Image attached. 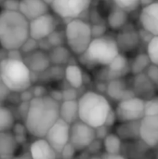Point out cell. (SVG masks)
<instances>
[{"label": "cell", "mask_w": 158, "mask_h": 159, "mask_svg": "<svg viewBox=\"0 0 158 159\" xmlns=\"http://www.w3.org/2000/svg\"><path fill=\"white\" fill-rule=\"evenodd\" d=\"M61 102L50 95L34 97L30 101L28 114L24 119L27 132L36 138H44L49 129L60 118Z\"/></svg>", "instance_id": "obj_1"}, {"label": "cell", "mask_w": 158, "mask_h": 159, "mask_svg": "<svg viewBox=\"0 0 158 159\" xmlns=\"http://www.w3.org/2000/svg\"><path fill=\"white\" fill-rule=\"evenodd\" d=\"M29 37V20L20 11H0V46L4 49L20 48Z\"/></svg>", "instance_id": "obj_2"}, {"label": "cell", "mask_w": 158, "mask_h": 159, "mask_svg": "<svg viewBox=\"0 0 158 159\" xmlns=\"http://www.w3.org/2000/svg\"><path fill=\"white\" fill-rule=\"evenodd\" d=\"M79 119L93 128L105 124L112 111L108 99L98 91H87L78 100Z\"/></svg>", "instance_id": "obj_3"}, {"label": "cell", "mask_w": 158, "mask_h": 159, "mask_svg": "<svg viewBox=\"0 0 158 159\" xmlns=\"http://www.w3.org/2000/svg\"><path fill=\"white\" fill-rule=\"evenodd\" d=\"M119 53L116 39L104 34L93 37L87 50L78 57L82 63L88 66H108Z\"/></svg>", "instance_id": "obj_4"}, {"label": "cell", "mask_w": 158, "mask_h": 159, "mask_svg": "<svg viewBox=\"0 0 158 159\" xmlns=\"http://www.w3.org/2000/svg\"><path fill=\"white\" fill-rule=\"evenodd\" d=\"M0 76L11 92H21L31 88V70L23 60L4 58L0 61Z\"/></svg>", "instance_id": "obj_5"}, {"label": "cell", "mask_w": 158, "mask_h": 159, "mask_svg": "<svg viewBox=\"0 0 158 159\" xmlns=\"http://www.w3.org/2000/svg\"><path fill=\"white\" fill-rule=\"evenodd\" d=\"M64 33L67 47L76 56L82 55L93 39L91 25L79 18L70 20L66 23Z\"/></svg>", "instance_id": "obj_6"}, {"label": "cell", "mask_w": 158, "mask_h": 159, "mask_svg": "<svg viewBox=\"0 0 158 159\" xmlns=\"http://www.w3.org/2000/svg\"><path fill=\"white\" fill-rule=\"evenodd\" d=\"M91 3L92 0H53L50 8L58 17L69 21L88 11Z\"/></svg>", "instance_id": "obj_7"}, {"label": "cell", "mask_w": 158, "mask_h": 159, "mask_svg": "<svg viewBox=\"0 0 158 159\" xmlns=\"http://www.w3.org/2000/svg\"><path fill=\"white\" fill-rule=\"evenodd\" d=\"M115 111L119 122L142 120L145 116L144 100L138 96L122 100L118 102Z\"/></svg>", "instance_id": "obj_8"}, {"label": "cell", "mask_w": 158, "mask_h": 159, "mask_svg": "<svg viewBox=\"0 0 158 159\" xmlns=\"http://www.w3.org/2000/svg\"><path fill=\"white\" fill-rule=\"evenodd\" d=\"M97 139L96 129L78 119L71 124L70 143L78 152L87 150L88 146Z\"/></svg>", "instance_id": "obj_9"}, {"label": "cell", "mask_w": 158, "mask_h": 159, "mask_svg": "<svg viewBox=\"0 0 158 159\" xmlns=\"http://www.w3.org/2000/svg\"><path fill=\"white\" fill-rule=\"evenodd\" d=\"M58 21L54 15L47 12L34 20H29L30 37L39 41L47 38L57 29Z\"/></svg>", "instance_id": "obj_10"}, {"label": "cell", "mask_w": 158, "mask_h": 159, "mask_svg": "<svg viewBox=\"0 0 158 159\" xmlns=\"http://www.w3.org/2000/svg\"><path fill=\"white\" fill-rule=\"evenodd\" d=\"M71 124L67 123L61 117L49 129L45 138L51 144L54 150L60 155L63 147L70 143Z\"/></svg>", "instance_id": "obj_11"}, {"label": "cell", "mask_w": 158, "mask_h": 159, "mask_svg": "<svg viewBox=\"0 0 158 159\" xmlns=\"http://www.w3.org/2000/svg\"><path fill=\"white\" fill-rule=\"evenodd\" d=\"M140 139L149 148H158V116H145L141 120Z\"/></svg>", "instance_id": "obj_12"}, {"label": "cell", "mask_w": 158, "mask_h": 159, "mask_svg": "<svg viewBox=\"0 0 158 159\" xmlns=\"http://www.w3.org/2000/svg\"><path fill=\"white\" fill-rule=\"evenodd\" d=\"M115 39L120 52L124 54L134 51L141 42L139 31H136L132 27L127 28V25L120 30Z\"/></svg>", "instance_id": "obj_13"}, {"label": "cell", "mask_w": 158, "mask_h": 159, "mask_svg": "<svg viewBox=\"0 0 158 159\" xmlns=\"http://www.w3.org/2000/svg\"><path fill=\"white\" fill-rule=\"evenodd\" d=\"M139 20L142 28L151 33L154 36L158 35V1L142 7Z\"/></svg>", "instance_id": "obj_14"}, {"label": "cell", "mask_w": 158, "mask_h": 159, "mask_svg": "<svg viewBox=\"0 0 158 159\" xmlns=\"http://www.w3.org/2000/svg\"><path fill=\"white\" fill-rule=\"evenodd\" d=\"M23 61L31 72L42 74L46 72L51 64L49 55L42 49H36L23 56Z\"/></svg>", "instance_id": "obj_15"}, {"label": "cell", "mask_w": 158, "mask_h": 159, "mask_svg": "<svg viewBox=\"0 0 158 159\" xmlns=\"http://www.w3.org/2000/svg\"><path fill=\"white\" fill-rule=\"evenodd\" d=\"M132 85L135 95L143 100H148L156 96L157 87L149 78L146 73L134 75Z\"/></svg>", "instance_id": "obj_16"}, {"label": "cell", "mask_w": 158, "mask_h": 159, "mask_svg": "<svg viewBox=\"0 0 158 159\" xmlns=\"http://www.w3.org/2000/svg\"><path fill=\"white\" fill-rule=\"evenodd\" d=\"M49 5L43 0H20L19 11L28 20H34L48 12Z\"/></svg>", "instance_id": "obj_17"}, {"label": "cell", "mask_w": 158, "mask_h": 159, "mask_svg": "<svg viewBox=\"0 0 158 159\" xmlns=\"http://www.w3.org/2000/svg\"><path fill=\"white\" fill-rule=\"evenodd\" d=\"M106 93L111 99L117 102L136 96L133 89H129L122 78L110 80L106 87Z\"/></svg>", "instance_id": "obj_18"}, {"label": "cell", "mask_w": 158, "mask_h": 159, "mask_svg": "<svg viewBox=\"0 0 158 159\" xmlns=\"http://www.w3.org/2000/svg\"><path fill=\"white\" fill-rule=\"evenodd\" d=\"M30 154L35 159H54L59 155L51 144L44 138H37L30 146Z\"/></svg>", "instance_id": "obj_19"}, {"label": "cell", "mask_w": 158, "mask_h": 159, "mask_svg": "<svg viewBox=\"0 0 158 159\" xmlns=\"http://www.w3.org/2000/svg\"><path fill=\"white\" fill-rule=\"evenodd\" d=\"M106 67L108 68L107 76L110 80L122 78L129 73V70H130V66H129V61L126 55L121 52Z\"/></svg>", "instance_id": "obj_20"}, {"label": "cell", "mask_w": 158, "mask_h": 159, "mask_svg": "<svg viewBox=\"0 0 158 159\" xmlns=\"http://www.w3.org/2000/svg\"><path fill=\"white\" fill-rule=\"evenodd\" d=\"M18 142L15 135L7 131H0V158H10L16 152Z\"/></svg>", "instance_id": "obj_21"}, {"label": "cell", "mask_w": 158, "mask_h": 159, "mask_svg": "<svg viewBox=\"0 0 158 159\" xmlns=\"http://www.w3.org/2000/svg\"><path fill=\"white\" fill-rule=\"evenodd\" d=\"M120 124L116 128V134L126 141L140 139V125L141 120L119 122Z\"/></svg>", "instance_id": "obj_22"}, {"label": "cell", "mask_w": 158, "mask_h": 159, "mask_svg": "<svg viewBox=\"0 0 158 159\" xmlns=\"http://www.w3.org/2000/svg\"><path fill=\"white\" fill-rule=\"evenodd\" d=\"M129 12L115 6L107 16V24L114 31H119L128 25Z\"/></svg>", "instance_id": "obj_23"}, {"label": "cell", "mask_w": 158, "mask_h": 159, "mask_svg": "<svg viewBox=\"0 0 158 159\" xmlns=\"http://www.w3.org/2000/svg\"><path fill=\"white\" fill-rule=\"evenodd\" d=\"M60 117L69 124L77 121L79 119L78 101H62L60 105Z\"/></svg>", "instance_id": "obj_24"}, {"label": "cell", "mask_w": 158, "mask_h": 159, "mask_svg": "<svg viewBox=\"0 0 158 159\" xmlns=\"http://www.w3.org/2000/svg\"><path fill=\"white\" fill-rule=\"evenodd\" d=\"M64 78L70 87L76 89L84 84V75L82 69L77 64H68L64 69Z\"/></svg>", "instance_id": "obj_25"}, {"label": "cell", "mask_w": 158, "mask_h": 159, "mask_svg": "<svg viewBox=\"0 0 158 159\" xmlns=\"http://www.w3.org/2000/svg\"><path fill=\"white\" fill-rule=\"evenodd\" d=\"M71 53H73L68 47H65L64 45L53 47L48 55L50 58V61L54 65H63L69 62V60L71 58Z\"/></svg>", "instance_id": "obj_26"}, {"label": "cell", "mask_w": 158, "mask_h": 159, "mask_svg": "<svg viewBox=\"0 0 158 159\" xmlns=\"http://www.w3.org/2000/svg\"><path fill=\"white\" fill-rule=\"evenodd\" d=\"M103 149L105 153L120 154L122 149V139L116 133H109L103 140Z\"/></svg>", "instance_id": "obj_27"}, {"label": "cell", "mask_w": 158, "mask_h": 159, "mask_svg": "<svg viewBox=\"0 0 158 159\" xmlns=\"http://www.w3.org/2000/svg\"><path fill=\"white\" fill-rule=\"evenodd\" d=\"M151 63L152 62H151V60H150L147 52L140 53L133 59V61L130 64V72L133 75L144 73L147 70V68L150 66Z\"/></svg>", "instance_id": "obj_28"}, {"label": "cell", "mask_w": 158, "mask_h": 159, "mask_svg": "<svg viewBox=\"0 0 158 159\" xmlns=\"http://www.w3.org/2000/svg\"><path fill=\"white\" fill-rule=\"evenodd\" d=\"M15 119L12 112L4 106L0 105V131H7L13 128Z\"/></svg>", "instance_id": "obj_29"}, {"label": "cell", "mask_w": 158, "mask_h": 159, "mask_svg": "<svg viewBox=\"0 0 158 159\" xmlns=\"http://www.w3.org/2000/svg\"><path fill=\"white\" fill-rule=\"evenodd\" d=\"M146 52L153 64L158 65V35L153 36V38L147 44Z\"/></svg>", "instance_id": "obj_30"}, {"label": "cell", "mask_w": 158, "mask_h": 159, "mask_svg": "<svg viewBox=\"0 0 158 159\" xmlns=\"http://www.w3.org/2000/svg\"><path fill=\"white\" fill-rule=\"evenodd\" d=\"M115 6L126 10L127 12H132L139 8L141 6V0H112Z\"/></svg>", "instance_id": "obj_31"}, {"label": "cell", "mask_w": 158, "mask_h": 159, "mask_svg": "<svg viewBox=\"0 0 158 159\" xmlns=\"http://www.w3.org/2000/svg\"><path fill=\"white\" fill-rule=\"evenodd\" d=\"M144 115L158 116V97L155 96L148 100H144Z\"/></svg>", "instance_id": "obj_32"}, {"label": "cell", "mask_w": 158, "mask_h": 159, "mask_svg": "<svg viewBox=\"0 0 158 159\" xmlns=\"http://www.w3.org/2000/svg\"><path fill=\"white\" fill-rule=\"evenodd\" d=\"M47 39L48 40L49 44L51 45V47H57V46H61L63 45L65 43V33L64 31H58L57 29L52 32L47 37Z\"/></svg>", "instance_id": "obj_33"}, {"label": "cell", "mask_w": 158, "mask_h": 159, "mask_svg": "<svg viewBox=\"0 0 158 159\" xmlns=\"http://www.w3.org/2000/svg\"><path fill=\"white\" fill-rule=\"evenodd\" d=\"M39 48V46H38V41L32 38V37H29L23 44L22 46L20 47V51L22 52V54H28L30 52H33L36 49Z\"/></svg>", "instance_id": "obj_34"}, {"label": "cell", "mask_w": 158, "mask_h": 159, "mask_svg": "<svg viewBox=\"0 0 158 159\" xmlns=\"http://www.w3.org/2000/svg\"><path fill=\"white\" fill-rule=\"evenodd\" d=\"M76 152H78V151L76 150V148H75L71 143H68L63 147V149L61 150V152L60 155H61V157L62 158L70 159L73 158V157L75 156Z\"/></svg>", "instance_id": "obj_35"}, {"label": "cell", "mask_w": 158, "mask_h": 159, "mask_svg": "<svg viewBox=\"0 0 158 159\" xmlns=\"http://www.w3.org/2000/svg\"><path fill=\"white\" fill-rule=\"evenodd\" d=\"M146 74L158 89V65L151 63L146 70Z\"/></svg>", "instance_id": "obj_36"}, {"label": "cell", "mask_w": 158, "mask_h": 159, "mask_svg": "<svg viewBox=\"0 0 158 159\" xmlns=\"http://www.w3.org/2000/svg\"><path fill=\"white\" fill-rule=\"evenodd\" d=\"M70 100H77L76 89L72 87L62 90V101H70Z\"/></svg>", "instance_id": "obj_37"}, {"label": "cell", "mask_w": 158, "mask_h": 159, "mask_svg": "<svg viewBox=\"0 0 158 159\" xmlns=\"http://www.w3.org/2000/svg\"><path fill=\"white\" fill-rule=\"evenodd\" d=\"M91 29H92L93 37H98V36L104 35L105 32H106V26L104 24H102V23H98V24L91 25Z\"/></svg>", "instance_id": "obj_38"}, {"label": "cell", "mask_w": 158, "mask_h": 159, "mask_svg": "<svg viewBox=\"0 0 158 159\" xmlns=\"http://www.w3.org/2000/svg\"><path fill=\"white\" fill-rule=\"evenodd\" d=\"M10 89L7 87V85L4 83L2 77L0 76V102L6 101L7 97L10 94Z\"/></svg>", "instance_id": "obj_39"}, {"label": "cell", "mask_w": 158, "mask_h": 159, "mask_svg": "<svg viewBox=\"0 0 158 159\" xmlns=\"http://www.w3.org/2000/svg\"><path fill=\"white\" fill-rule=\"evenodd\" d=\"M4 9L7 10H14V11H19L20 9V0H5L4 2Z\"/></svg>", "instance_id": "obj_40"}, {"label": "cell", "mask_w": 158, "mask_h": 159, "mask_svg": "<svg viewBox=\"0 0 158 159\" xmlns=\"http://www.w3.org/2000/svg\"><path fill=\"white\" fill-rule=\"evenodd\" d=\"M110 129V128H108V127L105 126V125H102V126H101V127L96 128V136H97V139L102 141V140L109 134V132H108V129Z\"/></svg>", "instance_id": "obj_41"}, {"label": "cell", "mask_w": 158, "mask_h": 159, "mask_svg": "<svg viewBox=\"0 0 158 159\" xmlns=\"http://www.w3.org/2000/svg\"><path fill=\"white\" fill-rule=\"evenodd\" d=\"M7 51V58L13 59V60H23L22 52L20 51V48H14V49H9Z\"/></svg>", "instance_id": "obj_42"}, {"label": "cell", "mask_w": 158, "mask_h": 159, "mask_svg": "<svg viewBox=\"0 0 158 159\" xmlns=\"http://www.w3.org/2000/svg\"><path fill=\"white\" fill-rule=\"evenodd\" d=\"M116 121H118V120H117V116H116L115 111L112 109V111L110 112L109 116H107V119H106V121H105V124H104V125H105V126H107L108 128H112V127L115 124V122H116Z\"/></svg>", "instance_id": "obj_43"}, {"label": "cell", "mask_w": 158, "mask_h": 159, "mask_svg": "<svg viewBox=\"0 0 158 159\" xmlns=\"http://www.w3.org/2000/svg\"><path fill=\"white\" fill-rule=\"evenodd\" d=\"M29 105H30V102H21V103L19 105V114L23 119H25L28 114Z\"/></svg>", "instance_id": "obj_44"}, {"label": "cell", "mask_w": 158, "mask_h": 159, "mask_svg": "<svg viewBox=\"0 0 158 159\" xmlns=\"http://www.w3.org/2000/svg\"><path fill=\"white\" fill-rule=\"evenodd\" d=\"M139 34H140V38H141V41H143L145 42L146 44L149 43V41L153 38V34L151 33H149L148 31H146L145 29L142 28L140 31H139Z\"/></svg>", "instance_id": "obj_45"}, {"label": "cell", "mask_w": 158, "mask_h": 159, "mask_svg": "<svg viewBox=\"0 0 158 159\" xmlns=\"http://www.w3.org/2000/svg\"><path fill=\"white\" fill-rule=\"evenodd\" d=\"M34 93L33 91H30L29 89L26 90H23L21 92H20V98L21 102H30L33 98H34Z\"/></svg>", "instance_id": "obj_46"}, {"label": "cell", "mask_w": 158, "mask_h": 159, "mask_svg": "<svg viewBox=\"0 0 158 159\" xmlns=\"http://www.w3.org/2000/svg\"><path fill=\"white\" fill-rule=\"evenodd\" d=\"M33 93H34V97H42V96H45L47 95V89L44 86H41V85H37L33 89Z\"/></svg>", "instance_id": "obj_47"}, {"label": "cell", "mask_w": 158, "mask_h": 159, "mask_svg": "<svg viewBox=\"0 0 158 159\" xmlns=\"http://www.w3.org/2000/svg\"><path fill=\"white\" fill-rule=\"evenodd\" d=\"M12 129H13V131H14L15 135H24L25 132L27 131V129H26L25 125H24V127H23L22 125H20V124H19V123L14 124V126H13Z\"/></svg>", "instance_id": "obj_48"}, {"label": "cell", "mask_w": 158, "mask_h": 159, "mask_svg": "<svg viewBox=\"0 0 158 159\" xmlns=\"http://www.w3.org/2000/svg\"><path fill=\"white\" fill-rule=\"evenodd\" d=\"M50 96L55 99L56 101L58 102H62V91H60V90H53L52 93L50 94Z\"/></svg>", "instance_id": "obj_49"}, {"label": "cell", "mask_w": 158, "mask_h": 159, "mask_svg": "<svg viewBox=\"0 0 158 159\" xmlns=\"http://www.w3.org/2000/svg\"><path fill=\"white\" fill-rule=\"evenodd\" d=\"M102 158H124V157L121 155V154H109V153H104L102 156Z\"/></svg>", "instance_id": "obj_50"}, {"label": "cell", "mask_w": 158, "mask_h": 159, "mask_svg": "<svg viewBox=\"0 0 158 159\" xmlns=\"http://www.w3.org/2000/svg\"><path fill=\"white\" fill-rule=\"evenodd\" d=\"M156 0H141V6L142 7H145V6H148L154 2H156Z\"/></svg>", "instance_id": "obj_51"}, {"label": "cell", "mask_w": 158, "mask_h": 159, "mask_svg": "<svg viewBox=\"0 0 158 159\" xmlns=\"http://www.w3.org/2000/svg\"><path fill=\"white\" fill-rule=\"evenodd\" d=\"M43 1H45V2H46L47 5H49V6H50V5L52 4V2H53V0H43Z\"/></svg>", "instance_id": "obj_52"}, {"label": "cell", "mask_w": 158, "mask_h": 159, "mask_svg": "<svg viewBox=\"0 0 158 159\" xmlns=\"http://www.w3.org/2000/svg\"><path fill=\"white\" fill-rule=\"evenodd\" d=\"M0 105H1V104H0Z\"/></svg>", "instance_id": "obj_53"}]
</instances>
